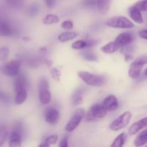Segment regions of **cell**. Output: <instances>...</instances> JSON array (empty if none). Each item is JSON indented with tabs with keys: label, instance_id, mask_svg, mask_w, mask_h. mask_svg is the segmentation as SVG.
Instances as JSON below:
<instances>
[{
	"label": "cell",
	"instance_id": "cell-22",
	"mask_svg": "<svg viewBox=\"0 0 147 147\" xmlns=\"http://www.w3.org/2000/svg\"><path fill=\"white\" fill-rule=\"evenodd\" d=\"M127 139V135L126 133L120 134L116 139L113 140V143L111 144V147H121L126 143V141Z\"/></svg>",
	"mask_w": 147,
	"mask_h": 147
},
{
	"label": "cell",
	"instance_id": "cell-21",
	"mask_svg": "<svg viewBox=\"0 0 147 147\" xmlns=\"http://www.w3.org/2000/svg\"><path fill=\"white\" fill-rule=\"evenodd\" d=\"M77 35L78 34L76 32H66L59 34L57 37V40L60 42H65L73 40L77 37Z\"/></svg>",
	"mask_w": 147,
	"mask_h": 147
},
{
	"label": "cell",
	"instance_id": "cell-32",
	"mask_svg": "<svg viewBox=\"0 0 147 147\" xmlns=\"http://www.w3.org/2000/svg\"><path fill=\"white\" fill-rule=\"evenodd\" d=\"M61 27L62 28L65 29V30H70L71 29L73 28V23L71 21H69V20H66L64 21L61 24Z\"/></svg>",
	"mask_w": 147,
	"mask_h": 147
},
{
	"label": "cell",
	"instance_id": "cell-8",
	"mask_svg": "<svg viewBox=\"0 0 147 147\" xmlns=\"http://www.w3.org/2000/svg\"><path fill=\"white\" fill-rule=\"evenodd\" d=\"M107 110L101 104L93 105L87 113V120L93 121L106 117Z\"/></svg>",
	"mask_w": 147,
	"mask_h": 147
},
{
	"label": "cell",
	"instance_id": "cell-38",
	"mask_svg": "<svg viewBox=\"0 0 147 147\" xmlns=\"http://www.w3.org/2000/svg\"><path fill=\"white\" fill-rule=\"evenodd\" d=\"M133 58V57H132L131 55H126V56H125V60L126 61H129V60H131V59Z\"/></svg>",
	"mask_w": 147,
	"mask_h": 147
},
{
	"label": "cell",
	"instance_id": "cell-9",
	"mask_svg": "<svg viewBox=\"0 0 147 147\" xmlns=\"http://www.w3.org/2000/svg\"><path fill=\"white\" fill-rule=\"evenodd\" d=\"M102 105L107 110V111H113L119 106V100L115 96L109 95L104 99Z\"/></svg>",
	"mask_w": 147,
	"mask_h": 147
},
{
	"label": "cell",
	"instance_id": "cell-13",
	"mask_svg": "<svg viewBox=\"0 0 147 147\" xmlns=\"http://www.w3.org/2000/svg\"><path fill=\"white\" fill-rule=\"evenodd\" d=\"M96 45V41L93 40H77L74 42L72 44L71 47L74 50H83V49L86 48V47H92V46Z\"/></svg>",
	"mask_w": 147,
	"mask_h": 147
},
{
	"label": "cell",
	"instance_id": "cell-1",
	"mask_svg": "<svg viewBox=\"0 0 147 147\" xmlns=\"http://www.w3.org/2000/svg\"><path fill=\"white\" fill-rule=\"evenodd\" d=\"M78 76L88 86L101 87L107 83V78L101 75H96L86 71L78 72Z\"/></svg>",
	"mask_w": 147,
	"mask_h": 147
},
{
	"label": "cell",
	"instance_id": "cell-30",
	"mask_svg": "<svg viewBox=\"0 0 147 147\" xmlns=\"http://www.w3.org/2000/svg\"><path fill=\"white\" fill-rule=\"evenodd\" d=\"M134 6L142 11H147V0H141V1H137L134 4Z\"/></svg>",
	"mask_w": 147,
	"mask_h": 147
},
{
	"label": "cell",
	"instance_id": "cell-39",
	"mask_svg": "<svg viewBox=\"0 0 147 147\" xmlns=\"http://www.w3.org/2000/svg\"><path fill=\"white\" fill-rule=\"evenodd\" d=\"M45 63H47V65L49 66V67H51V65H52V62L51 61H50V60H45Z\"/></svg>",
	"mask_w": 147,
	"mask_h": 147
},
{
	"label": "cell",
	"instance_id": "cell-14",
	"mask_svg": "<svg viewBox=\"0 0 147 147\" xmlns=\"http://www.w3.org/2000/svg\"><path fill=\"white\" fill-rule=\"evenodd\" d=\"M129 15H130L131 18L135 22L138 23V24H142L144 22V18L142 15V11L133 5L129 9Z\"/></svg>",
	"mask_w": 147,
	"mask_h": 147
},
{
	"label": "cell",
	"instance_id": "cell-17",
	"mask_svg": "<svg viewBox=\"0 0 147 147\" xmlns=\"http://www.w3.org/2000/svg\"><path fill=\"white\" fill-rule=\"evenodd\" d=\"M111 0H97V7L101 14H106L110 9Z\"/></svg>",
	"mask_w": 147,
	"mask_h": 147
},
{
	"label": "cell",
	"instance_id": "cell-29",
	"mask_svg": "<svg viewBox=\"0 0 147 147\" xmlns=\"http://www.w3.org/2000/svg\"><path fill=\"white\" fill-rule=\"evenodd\" d=\"M50 74H51L52 78L56 81H59L60 80V76H61V72L59 69L56 67H53L50 70Z\"/></svg>",
	"mask_w": 147,
	"mask_h": 147
},
{
	"label": "cell",
	"instance_id": "cell-24",
	"mask_svg": "<svg viewBox=\"0 0 147 147\" xmlns=\"http://www.w3.org/2000/svg\"><path fill=\"white\" fill-rule=\"evenodd\" d=\"M60 21V19L57 15L55 14H49L46 15L44 18L42 19V22L44 24L46 25H50L53 24H56Z\"/></svg>",
	"mask_w": 147,
	"mask_h": 147
},
{
	"label": "cell",
	"instance_id": "cell-23",
	"mask_svg": "<svg viewBox=\"0 0 147 147\" xmlns=\"http://www.w3.org/2000/svg\"><path fill=\"white\" fill-rule=\"evenodd\" d=\"M83 102V92H82L80 89H79V90L75 91L74 94H73V97H72V103H73L74 106H79V105L82 104Z\"/></svg>",
	"mask_w": 147,
	"mask_h": 147
},
{
	"label": "cell",
	"instance_id": "cell-5",
	"mask_svg": "<svg viewBox=\"0 0 147 147\" xmlns=\"http://www.w3.org/2000/svg\"><path fill=\"white\" fill-rule=\"evenodd\" d=\"M132 114L130 111H126L115 119L109 126V129L113 131H118L124 129L130 122Z\"/></svg>",
	"mask_w": 147,
	"mask_h": 147
},
{
	"label": "cell",
	"instance_id": "cell-10",
	"mask_svg": "<svg viewBox=\"0 0 147 147\" xmlns=\"http://www.w3.org/2000/svg\"><path fill=\"white\" fill-rule=\"evenodd\" d=\"M133 40L134 37L131 33L123 32L118 35V37L115 40V42L119 47H122L131 43Z\"/></svg>",
	"mask_w": 147,
	"mask_h": 147
},
{
	"label": "cell",
	"instance_id": "cell-31",
	"mask_svg": "<svg viewBox=\"0 0 147 147\" xmlns=\"http://www.w3.org/2000/svg\"><path fill=\"white\" fill-rule=\"evenodd\" d=\"M57 140H58V136H57V135H52V136H48V137L45 139V142L48 144L49 145L55 144L57 143Z\"/></svg>",
	"mask_w": 147,
	"mask_h": 147
},
{
	"label": "cell",
	"instance_id": "cell-27",
	"mask_svg": "<svg viewBox=\"0 0 147 147\" xmlns=\"http://www.w3.org/2000/svg\"><path fill=\"white\" fill-rule=\"evenodd\" d=\"M82 57L88 61H97L98 60L96 55L89 51H86L82 53Z\"/></svg>",
	"mask_w": 147,
	"mask_h": 147
},
{
	"label": "cell",
	"instance_id": "cell-28",
	"mask_svg": "<svg viewBox=\"0 0 147 147\" xmlns=\"http://www.w3.org/2000/svg\"><path fill=\"white\" fill-rule=\"evenodd\" d=\"M9 55V50L7 47H2L0 48V61H4L7 60Z\"/></svg>",
	"mask_w": 147,
	"mask_h": 147
},
{
	"label": "cell",
	"instance_id": "cell-25",
	"mask_svg": "<svg viewBox=\"0 0 147 147\" xmlns=\"http://www.w3.org/2000/svg\"><path fill=\"white\" fill-rule=\"evenodd\" d=\"M26 86V80L25 78L23 77H18L16 78L15 81H14V90L17 91V90H20L22 88H25Z\"/></svg>",
	"mask_w": 147,
	"mask_h": 147
},
{
	"label": "cell",
	"instance_id": "cell-35",
	"mask_svg": "<svg viewBox=\"0 0 147 147\" xmlns=\"http://www.w3.org/2000/svg\"><path fill=\"white\" fill-rule=\"evenodd\" d=\"M97 5V0H85V5L87 7H93Z\"/></svg>",
	"mask_w": 147,
	"mask_h": 147
},
{
	"label": "cell",
	"instance_id": "cell-3",
	"mask_svg": "<svg viewBox=\"0 0 147 147\" xmlns=\"http://www.w3.org/2000/svg\"><path fill=\"white\" fill-rule=\"evenodd\" d=\"M39 100L42 104H48L51 100L49 82L46 78H42L38 84Z\"/></svg>",
	"mask_w": 147,
	"mask_h": 147
},
{
	"label": "cell",
	"instance_id": "cell-16",
	"mask_svg": "<svg viewBox=\"0 0 147 147\" xmlns=\"http://www.w3.org/2000/svg\"><path fill=\"white\" fill-rule=\"evenodd\" d=\"M12 33V27L7 22L0 21V36L8 37L11 35Z\"/></svg>",
	"mask_w": 147,
	"mask_h": 147
},
{
	"label": "cell",
	"instance_id": "cell-33",
	"mask_svg": "<svg viewBox=\"0 0 147 147\" xmlns=\"http://www.w3.org/2000/svg\"><path fill=\"white\" fill-rule=\"evenodd\" d=\"M68 146V137L67 136H65L64 138L61 139L59 144V146L60 147H67Z\"/></svg>",
	"mask_w": 147,
	"mask_h": 147
},
{
	"label": "cell",
	"instance_id": "cell-40",
	"mask_svg": "<svg viewBox=\"0 0 147 147\" xmlns=\"http://www.w3.org/2000/svg\"><path fill=\"white\" fill-rule=\"evenodd\" d=\"M144 74H145V76H147V68L146 69V70H145V71H144Z\"/></svg>",
	"mask_w": 147,
	"mask_h": 147
},
{
	"label": "cell",
	"instance_id": "cell-4",
	"mask_svg": "<svg viewBox=\"0 0 147 147\" xmlns=\"http://www.w3.org/2000/svg\"><path fill=\"white\" fill-rule=\"evenodd\" d=\"M22 63L20 60H13L9 63L1 65L0 71L1 73L10 77H16L20 74Z\"/></svg>",
	"mask_w": 147,
	"mask_h": 147
},
{
	"label": "cell",
	"instance_id": "cell-18",
	"mask_svg": "<svg viewBox=\"0 0 147 147\" xmlns=\"http://www.w3.org/2000/svg\"><path fill=\"white\" fill-rule=\"evenodd\" d=\"M16 96L14 98V103L16 105H21L26 100L27 97V91L26 88H22L20 90L15 92Z\"/></svg>",
	"mask_w": 147,
	"mask_h": 147
},
{
	"label": "cell",
	"instance_id": "cell-36",
	"mask_svg": "<svg viewBox=\"0 0 147 147\" xmlns=\"http://www.w3.org/2000/svg\"><path fill=\"white\" fill-rule=\"evenodd\" d=\"M138 34H139L141 38L144 39V40H147V30H140Z\"/></svg>",
	"mask_w": 147,
	"mask_h": 147
},
{
	"label": "cell",
	"instance_id": "cell-6",
	"mask_svg": "<svg viewBox=\"0 0 147 147\" xmlns=\"http://www.w3.org/2000/svg\"><path fill=\"white\" fill-rule=\"evenodd\" d=\"M86 116V111L83 109H78L74 111L71 118L65 126V130L67 132H72L79 126L81 121Z\"/></svg>",
	"mask_w": 147,
	"mask_h": 147
},
{
	"label": "cell",
	"instance_id": "cell-7",
	"mask_svg": "<svg viewBox=\"0 0 147 147\" xmlns=\"http://www.w3.org/2000/svg\"><path fill=\"white\" fill-rule=\"evenodd\" d=\"M147 63V56L144 55L138 57L130 65L129 69V76L131 78H137L142 72L143 66Z\"/></svg>",
	"mask_w": 147,
	"mask_h": 147
},
{
	"label": "cell",
	"instance_id": "cell-20",
	"mask_svg": "<svg viewBox=\"0 0 147 147\" xmlns=\"http://www.w3.org/2000/svg\"><path fill=\"white\" fill-rule=\"evenodd\" d=\"M136 146H142L147 144V129L141 132L134 139V142Z\"/></svg>",
	"mask_w": 147,
	"mask_h": 147
},
{
	"label": "cell",
	"instance_id": "cell-37",
	"mask_svg": "<svg viewBox=\"0 0 147 147\" xmlns=\"http://www.w3.org/2000/svg\"><path fill=\"white\" fill-rule=\"evenodd\" d=\"M0 100H3V101H5V100H7V97L4 94V93H1L0 92Z\"/></svg>",
	"mask_w": 147,
	"mask_h": 147
},
{
	"label": "cell",
	"instance_id": "cell-12",
	"mask_svg": "<svg viewBox=\"0 0 147 147\" xmlns=\"http://www.w3.org/2000/svg\"><path fill=\"white\" fill-rule=\"evenodd\" d=\"M147 126V117L144 118V119H141L139 121L135 122L134 123L130 126L129 129V134L131 136L135 135L137 134L140 130H142L144 128Z\"/></svg>",
	"mask_w": 147,
	"mask_h": 147
},
{
	"label": "cell",
	"instance_id": "cell-34",
	"mask_svg": "<svg viewBox=\"0 0 147 147\" xmlns=\"http://www.w3.org/2000/svg\"><path fill=\"white\" fill-rule=\"evenodd\" d=\"M44 1L45 3V5L48 8H53L55 5L56 0H44Z\"/></svg>",
	"mask_w": 147,
	"mask_h": 147
},
{
	"label": "cell",
	"instance_id": "cell-19",
	"mask_svg": "<svg viewBox=\"0 0 147 147\" xmlns=\"http://www.w3.org/2000/svg\"><path fill=\"white\" fill-rule=\"evenodd\" d=\"M119 48H121L119 45L116 43V42H110L106 45H103V47H100V50L103 53H106V54H111V53H115L117 51Z\"/></svg>",
	"mask_w": 147,
	"mask_h": 147
},
{
	"label": "cell",
	"instance_id": "cell-26",
	"mask_svg": "<svg viewBox=\"0 0 147 147\" xmlns=\"http://www.w3.org/2000/svg\"><path fill=\"white\" fill-rule=\"evenodd\" d=\"M8 136V131L4 126H0V146H2Z\"/></svg>",
	"mask_w": 147,
	"mask_h": 147
},
{
	"label": "cell",
	"instance_id": "cell-15",
	"mask_svg": "<svg viewBox=\"0 0 147 147\" xmlns=\"http://www.w3.org/2000/svg\"><path fill=\"white\" fill-rule=\"evenodd\" d=\"M9 145L11 147H20L22 146L21 134L17 130L11 132L9 137Z\"/></svg>",
	"mask_w": 147,
	"mask_h": 147
},
{
	"label": "cell",
	"instance_id": "cell-2",
	"mask_svg": "<svg viewBox=\"0 0 147 147\" xmlns=\"http://www.w3.org/2000/svg\"><path fill=\"white\" fill-rule=\"evenodd\" d=\"M106 24L112 28L131 29L134 27V24L125 17H111L106 20Z\"/></svg>",
	"mask_w": 147,
	"mask_h": 147
},
{
	"label": "cell",
	"instance_id": "cell-11",
	"mask_svg": "<svg viewBox=\"0 0 147 147\" xmlns=\"http://www.w3.org/2000/svg\"><path fill=\"white\" fill-rule=\"evenodd\" d=\"M45 118L47 123L50 124H56L60 120V113L57 109H50L46 111Z\"/></svg>",
	"mask_w": 147,
	"mask_h": 147
}]
</instances>
